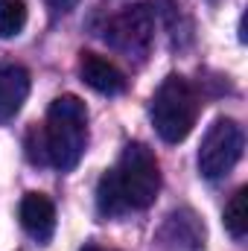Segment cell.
I'll return each instance as SVG.
<instances>
[{
    "label": "cell",
    "mask_w": 248,
    "mask_h": 251,
    "mask_svg": "<svg viewBox=\"0 0 248 251\" xmlns=\"http://www.w3.org/2000/svg\"><path fill=\"white\" fill-rule=\"evenodd\" d=\"M79 76L88 88H94L97 94H105V97H114V94H123L125 91V76L123 70L114 62L97 56V53H82L79 59Z\"/></svg>",
    "instance_id": "cell-7"
},
{
    "label": "cell",
    "mask_w": 248,
    "mask_h": 251,
    "mask_svg": "<svg viewBox=\"0 0 248 251\" xmlns=\"http://www.w3.org/2000/svg\"><path fill=\"white\" fill-rule=\"evenodd\" d=\"M82 251H111V249H102V246H94V243H88Z\"/></svg>",
    "instance_id": "cell-14"
},
{
    "label": "cell",
    "mask_w": 248,
    "mask_h": 251,
    "mask_svg": "<svg viewBox=\"0 0 248 251\" xmlns=\"http://www.w3.org/2000/svg\"><path fill=\"white\" fill-rule=\"evenodd\" d=\"M243 143H246L243 128L234 120H225V117L216 120L207 128V134L201 137V146H198L196 164H198L201 178H207V181L225 178L243 158Z\"/></svg>",
    "instance_id": "cell-4"
},
{
    "label": "cell",
    "mask_w": 248,
    "mask_h": 251,
    "mask_svg": "<svg viewBox=\"0 0 248 251\" xmlns=\"http://www.w3.org/2000/svg\"><path fill=\"white\" fill-rule=\"evenodd\" d=\"M50 9H53V15H64V12H70L79 0H44Z\"/></svg>",
    "instance_id": "cell-13"
},
{
    "label": "cell",
    "mask_w": 248,
    "mask_h": 251,
    "mask_svg": "<svg viewBox=\"0 0 248 251\" xmlns=\"http://www.w3.org/2000/svg\"><path fill=\"white\" fill-rule=\"evenodd\" d=\"M222 222H225V231L231 237H246L248 231V187H240L231 201L225 204V213H222Z\"/></svg>",
    "instance_id": "cell-10"
},
{
    "label": "cell",
    "mask_w": 248,
    "mask_h": 251,
    "mask_svg": "<svg viewBox=\"0 0 248 251\" xmlns=\"http://www.w3.org/2000/svg\"><path fill=\"white\" fill-rule=\"evenodd\" d=\"M18 216H21L24 231L29 237H35L38 243H47L56 231V207L44 193H26L21 199Z\"/></svg>",
    "instance_id": "cell-8"
},
{
    "label": "cell",
    "mask_w": 248,
    "mask_h": 251,
    "mask_svg": "<svg viewBox=\"0 0 248 251\" xmlns=\"http://www.w3.org/2000/svg\"><path fill=\"white\" fill-rule=\"evenodd\" d=\"M29 94V73L18 64L0 67V123L12 120Z\"/></svg>",
    "instance_id": "cell-9"
},
{
    "label": "cell",
    "mask_w": 248,
    "mask_h": 251,
    "mask_svg": "<svg viewBox=\"0 0 248 251\" xmlns=\"http://www.w3.org/2000/svg\"><path fill=\"white\" fill-rule=\"evenodd\" d=\"M47 146V164L56 170H73L88 146V108L79 97L64 94L50 102L47 123L41 128Z\"/></svg>",
    "instance_id": "cell-1"
},
{
    "label": "cell",
    "mask_w": 248,
    "mask_h": 251,
    "mask_svg": "<svg viewBox=\"0 0 248 251\" xmlns=\"http://www.w3.org/2000/svg\"><path fill=\"white\" fill-rule=\"evenodd\" d=\"M105 41L125 53L128 59L131 56H146L152 41H155V12L146 6V3H137V6H128L120 15H114L105 26Z\"/></svg>",
    "instance_id": "cell-5"
},
{
    "label": "cell",
    "mask_w": 248,
    "mask_h": 251,
    "mask_svg": "<svg viewBox=\"0 0 248 251\" xmlns=\"http://www.w3.org/2000/svg\"><path fill=\"white\" fill-rule=\"evenodd\" d=\"M120 199L128 210H146L161 190V170L158 158L143 143H128L120 155V164L111 170Z\"/></svg>",
    "instance_id": "cell-3"
},
{
    "label": "cell",
    "mask_w": 248,
    "mask_h": 251,
    "mask_svg": "<svg viewBox=\"0 0 248 251\" xmlns=\"http://www.w3.org/2000/svg\"><path fill=\"white\" fill-rule=\"evenodd\" d=\"M97 210L108 219V216H123L125 207L123 199H120V190L114 184V176H111V170L99 178V184H97Z\"/></svg>",
    "instance_id": "cell-11"
},
{
    "label": "cell",
    "mask_w": 248,
    "mask_h": 251,
    "mask_svg": "<svg viewBox=\"0 0 248 251\" xmlns=\"http://www.w3.org/2000/svg\"><path fill=\"white\" fill-rule=\"evenodd\" d=\"M26 26V3L24 0H0V38H15Z\"/></svg>",
    "instance_id": "cell-12"
},
{
    "label": "cell",
    "mask_w": 248,
    "mask_h": 251,
    "mask_svg": "<svg viewBox=\"0 0 248 251\" xmlns=\"http://www.w3.org/2000/svg\"><path fill=\"white\" fill-rule=\"evenodd\" d=\"M149 117L155 131L161 134L164 143H181L193 131L196 117H198V100L196 91L187 85L181 76H167L149 105Z\"/></svg>",
    "instance_id": "cell-2"
},
{
    "label": "cell",
    "mask_w": 248,
    "mask_h": 251,
    "mask_svg": "<svg viewBox=\"0 0 248 251\" xmlns=\"http://www.w3.org/2000/svg\"><path fill=\"white\" fill-rule=\"evenodd\" d=\"M158 246L161 251H204L207 246L204 222L190 207L173 210L164 219V225L158 228Z\"/></svg>",
    "instance_id": "cell-6"
}]
</instances>
